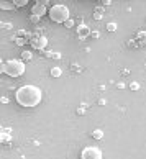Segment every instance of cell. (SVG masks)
Masks as SVG:
<instances>
[{
	"label": "cell",
	"instance_id": "cell-9",
	"mask_svg": "<svg viewBox=\"0 0 146 159\" xmlns=\"http://www.w3.org/2000/svg\"><path fill=\"white\" fill-rule=\"evenodd\" d=\"M136 39H138V43L146 44V31H138V34H136Z\"/></svg>",
	"mask_w": 146,
	"mask_h": 159
},
{
	"label": "cell",
	"instance_id": "cell-11",
	"mask_svg": "<svg viewBox=\"0 0 146 159\" xmlns=\"http://www.w3.org/2000/svg\"><path fill=\"white\" fill-rule=\"evenodd\" d=\"M33 57V52H30V51H23V54H21V59L23 61H30Z\"/></svg>",
	"mask_w": 146,
	"mask_h": 159
},
{
	"label": "cell",
	"instance_id": "cell-13",
	"mask_svg": "<svg viewBox=\"0 0 146 159\" xmlns=\"http://www.w3.org/2000/svg\"><path fill=\"white\" fill-rule=\"evenodd\" d=\"M107 30H108L110 33H113V31H116V23H113V21H110V23H107Z\"/></svg>",
	"mask_w": 146,
	"mask_h": 159
},
{
	"label": "cell",
	"instance_id": "cell-4",
	"mask_svg": "<svg viewBox=\"0 0 146 159\" xmlns=\"http://www.w3.org/2000/svg\"><path fill=\"white\" fill-rule=\"evenodd\" d=\"M80 159H102V151L95 146H87L80 152Z\"/></svg>",
	"mask_w": 146,
	"mask_h": 159
},
{
	"label": "cell",
	"instance_id": "cell-18",
	"mask_svg": "<svg viewBox=\"0 0 146 159\" xmlns=\"http://www.w3.org/2000/svg\"><path fill=\"white\" fill-rule=\"evenodd\" d=\"M64 25H66V28H72V26H74V20H72V18H69L66 23H64Z\"/></svg>",
	"mask_w": 146,
	"mask_h": 159
},
{
	"label": "cell",
	"instance_id": "cell-24",
	"mask_svg": "<svg viewBox=\"0 0 146 159\" xmlns=\"http://www.w3.org/2000/svg\"><path fill=\"white\" fill-rule=\"evenodd\" d=\"M2 103H8V98L7 97H2Z\"/></svg>",
	"mask_w": 146,
	"mask_h": 159
},
{
	"label": "cell",
	"instance_id": "cell-16",
	"mask_svg": "<svg viewBox=\"0 0 146 159\" xmlns=\"http://www.w3.org/2000/svg\"><path fill=\"white\" fill-rule=\"evenodd\" d=\"M130 89H131V90H138V89H139V84H138V82H131V84H130Z\"/></svg>",
	"mask_w": 146,
	"mask_h": 159
},
{
	"label": "cell",
	"instance_id": "cell-6",
	"mask_svg": "<svg viewBox=\"0 0 146 159\" xmlns=\"http://www.w3.org/2000/svg\"><path fill=\"white\" fill-rule=\"evenodd\" d=\"M36 49H43L46 44H48V39H46L44 36H36V38H33V43H31Z\"/></svg>",
	"mask_w": 146,
	"mask_h": 159
},
{
	"label": "cell",
	"instance_id": "cell-14",
	"mask_svg": "<svg viewBox=\"0 0 146 159\" xmlns=\"http://www.w3.org/2000/svg\"><path fill=\"white\" fill-rule=\"evenodd\" d=\"M15 7H25V5L28 3V0H13Z\"/></svg>",
	"mask_w": 146,
	"mask_h": 159
},
{
	"label": "cell",
	"instance_id": "cell-2",
	"mask_svg": "<svg viewBox=\"0 0 146 159\" xmlns=\"http://www.w3.org/2000/svg\"><path fill=\"white\" fill-rule=\"evenodd\" d=\"M25 62L20 59H11L7 64H2V72H7L10 77H20L25 74Z\"/></svg>",
	"mask_w": 146,
	"mask_h": 159
},
{
	"label": "cell",
	"instance_id": "cell-8",
	"mask_svg": "<svg viewBox=\"0 0 146 159\" xmlns=\"http://www.w3.org/2000/svg\"><path fill=\"white\" fill-rule=\"evenodd\" d=\"M0 8H2V10H13L15 8V3H10V2L2 0V2H0Z\"/></svg>",
	"mask_w": 146,
	"mask_h": 159
},
{
	"label": "cell",
	"instance_id": "cell-5",
	"mask_svg": "<svg viewBox=\"0 0 146 159\" xmlns=\"http://www.w3.org/2000/svg\"><path fill=\"white\" fill-rule=\"evenodd\" d=\"M31 15H36V16H43V15H46V5L36 2V3L33 5V8H31Z\"/></svg>",
	"mask_w": 146,
	"mask_h": 159
},
{
	"label": "cell",
	"instance_id": "cell-1",
	"mask_svg": "<svg viewBox=\"0 0 146 159\" xmlns=\"http://www.w3.org/2000/svg\"><path fill=\"white\" fill-rule=\"evenodd\" d=\"M15 98L21 107L33 108L41 102V90L36 85H23L15 93Z\"/></svg>",
	"mask_w": 146,
	"mask_h": 159
},
{
	"label": "cell",
	"instance_id": "cell-17",
	"mask_svg": "<svg viewBox=\"0 0 146 159\" xmlns=\"http://www.w3.org/2000/svg\"><path fill=\"white\" fill-rule=\"evenodd\" d=\"M48 56H51L52 59H59V57H61L59 52H48Z\"/></svg>",
	"mask_w": 146,
	"mask_h": 159
},
{
	"label": "cell",
	"instance_id": "cell-20",
	"mask_svg": "<svg viewBox=\"0 0 146 159\" xmlns=\"http://www.w3.org/2000/svg\"><path fill=\"white\" fill-rule=\"evenodd\" d=\"M30 20H31L33 23H36V21H39V16H36V15H31V16H30Z\"/></svg>",
	"mask_w": 146,
	"mask_h": 159
},
{
	"label": "cell",
	"instance_id": "cell-19",
	"mask_svg": "<svg viewBox=\"0 0 146 159\" xmlns=\"http://www.w3.org/2000/svg\"><path fill=\"white\" fill-rule=\"evenodd\" d=\"M90 36L94 38V39H98V38H100V33H98V31H92V33H90Z\"/></svg>",
	"mask_w": 146,
	"mask_h": 159
},
{
	"label": "cell",
	"instance_id": "cell-22",
	"mask_svg": "<svg viewBox=\"0 0 146 159\" xmlns=\"http://www.w3.org/2000/svg\"><path fill=\"white\" fill-rule=\"evenodd\" d=\"M98 103H100V105H105V103H107V100H105V98H100V100H98Z\"/></svg>",
	"mask_w": 146,
	"mask_h": 159
},
{
	"label": "cell",
	"instance_id": "cell-3",
	"mask_svg": "<svg viewBox=\"0 0 146 159\" xmlns=\"http://www.w3.org/2000/svg\"><path fill=\"white\" fill-rule=\"evenodd\" d=\"M49 18L56 23H66L71 16H69V8L66 5H54V7H51L49 10Z\"/></svg>",
	"mask_w": 146,
	"mask_h": 159
},
{
	"label": "cell",
	"instance_id": "cell-21",
	"mask_svg": "<svg viewBox=\"0 0 146 159\" xmlns=\"http://www.w3.org/2000/svg\"><path fill=\"white\" fill-rule=\"evenodd\" d=\"M121 74H123V75H128V74H130V70H128V69H123V70H121Z\"/></svg>",
	"mask_w": 146,
	"mask_h": 159
},
{
	"label": "cell",
	"instance_id": "cell-23",
	"mask_svg": "<svg viewBox=\"0 0 146 159\" xmlns=\"http://www.w3.org/2000/svg\"><path fill=\"white\" fill-rule=\"evenodd\" d=\"M38 2H39V3H43V5H48V3H49L48 0H38Z\"/></svg>",
	"mask_w": 146,
	"mask_h": 159
},
{
	"label": "cell",
	"instance_id": "cell-12",
	"mask_svg": "<svg viewBox=\"0 0 146 159\" xmlns=\"http://www.w3.org/2000/svg\"><path fill=\"white\" fill-rule=\"evenodd\" d=\"M61 74H62V70L59 67H52L51 69V75H52V77H59Z\"/></svg>",
	"mask_w": 146,
	"mask_h": 159
},
{
	"label": "cell",
	"instance_id": "cell-10",
	"mask_svg": "<svg viewBox=\"0 0 146 159\" xmlns=\"http://www.w3.org/2000/svg\"><path fill=\"white\" fill-rule=\"evenodd\" d=\"M92 136H94L95 139H102V138H103V131H102V129H94Z\"/></svg>",
	"mask_w": 146,
	"mask_h": 159
},
{
	"label": "cell",
	"instance_id": "cell-7",
	"mask_svg": "<svg viewBox=\"0 0 146 159\" xmlns=\"http://www.w3.org/2000/svg\"><path fill=\"white\" fill-rule=\"evenodd\" d=\"M92 31L89 30V26H80L79 28V39H84V34L87 36V34H90Z\"/></svg>",
	"mask_w": 146,
	"mask_h": 159
},
{
	"label": "cell",
	"instance_id": "cell-15",
	"mask_svg": "<svg viewBox=\"0 0 146 159\" xmlns=\"http://www.w3.org/2000/svg\"><path fill=\"white\" fill-rule=\"evenodd\" d=\"M94 18H95V20H102V8H100V10H95Z\"/></svg>",
	"mask_w": 146,
	"mask_h": 159
}]
</instances>
